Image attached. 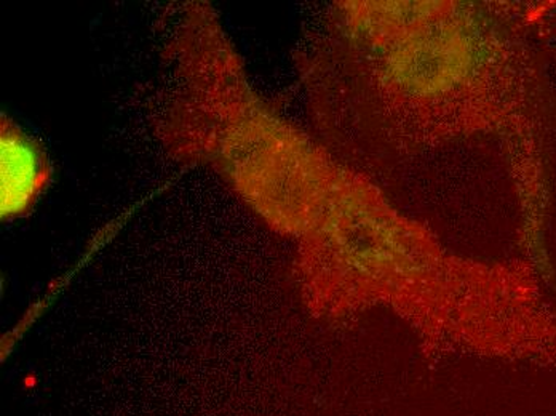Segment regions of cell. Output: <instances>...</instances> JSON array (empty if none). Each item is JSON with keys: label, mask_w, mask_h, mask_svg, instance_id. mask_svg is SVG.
<instances>
[{"label": "cell", "mask_w": 556, "mask_h": 416, "mask_svg": "<svg viewBox=\"0 0 556 416\" xmlns=\"http://www.w3.org/2000/svg\"><path fill=\"white\" fill-rule=\"evenodd\" d=\"M473 33L463 26H429L405 37L390 56V73L419 91L456 86L475 64Z\"/></svg>", "instance_id": "obj_1"}, {"label": "cell", "mask_w": 556, "mask_h": 416, "mask_svg": "<svg viewBox=\"0 0 556 416\" xmlns=\"http://www.w3.org/2000/svg\"><path fill=\"white\" fill-rule=\"evenodd\" d=\"M2 215H18L29 207L42 185L43 157L25 135L7 131L2 137Z\"/></svg>", "instance_id": "obj_2"}]
</instances>
